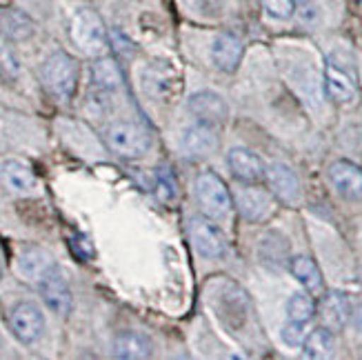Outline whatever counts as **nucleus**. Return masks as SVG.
I'll return each mask as SVG.
<instances>
[{"label":"nucleus","instance_id":"4468645a","mask_svg":"<svg viewBox=\"0 0 362 360\" xmlns=\"http://www.w3.org/2000/svg\"><path fill=\"white\" fill-rule=\"evenodd\" d=\"M40 294H42L45 305L49 307L54 314L67 316L71 311V289H69L67 280L62 278V274L58 269L52 272L40 283Z\"/></svg>","mask_w":362,"mask_h":360},{"label":"nucleus","instance_id":"b1692460","mask_svg":"<svg viewBox=\"0 0 362 360\" xmlns=\"http://www.w3.org/2000/svg\"><path fill=\"white\" fill-rule=\"evenodd\" d=\"M287 316L293 323H303L307 325L313 316H316V303L309 294L305 291H296L291 298L287 301Z\"/></svg>","mask_w":362,"mask_h":360},{"label":"nucleus","instance_id":"20e7f679","mask_svg":"<svg viewBox=\"0 0 362 360\" xmlns=\"http://www.w3.org/2000/svg\"><path fill=\"white\" fill-rule=\"evenodd\" d=\"M71 38L89 56H98L107 50V29L100 16L91 9H81L71 23Z\"/></svg>","mask_w":362,"mask_h":360},{"label":"nucleus","instance_id":"0eeeda50","mask_svg":"<svg viewBox=\"0 0 362 360\" xmlns=\"http://www.w3.org/2000/svg\"><path fill=\"white\" fill-rule=\"evenodd\" d=\"M9 327L16 338L29 345V342L38 340L45 332L42 311L34 303H18L9 311Z\"/></svg>","mask_w":362,"mask_h":360},{"label":"nucleus","instance_id":"6ab92c4d","mask_svg":"<svg viewBox=\"0 0 362 360\" xmlns=\"http://www.w3.org/2000/svg\"><path fill=\"white\" fill-rule=\"evenodd\" d=\"M289 269L296 276V280L300 283L309 294H322L325 291V280H322V272L316 265V260L309 256H296L289 260Z\"/></svg>","mask_w":362,"mask_h":360},{"label":"nucleus","instance_id":"a878e982","mask_svg":"<svg viewBox=\"0 0 362 360\" xmlns=\"http://www.w3.org/2000/svg\"><path fill=\"white\" fill-rule=\"evenodd\" d=\"M156 194H158L160 200L169 202L176 198V180H174V174H169L167 169H160L158 176H156Z\"/></svg>","mask_w":362,"mask_h":360},{"label":"nucleus","instance_id":"f8f14e48","mask_svg":"<svg viewBox=\"0 0 362 360\" xmlns=\"http://www.w3.org/2000/svg\"><path fill=\"white\" fill-rule=\"evenodd\" d=\"M329 180L334 190L347 200L362 198V169L351 161H336L329 167Z\"/></svg>","mask_w":362,"mask_h":360},{"label":"nucleus","instance_id":"39448f33","mask_svg":"<svg viewBox=\"0 0 362 360\" xmlns=\"http://www.w3.org/2000/svg\"><path fill=\"white\" fill-rule=\"evenodd\" d=\"M233 205L245 221L260 223L274 214V194L256 187V182H247V187L235 192Z\"/></svg>","mask_w":362,"mask_h":360},{"label":"nucleus","instance_id":"412c9836","mask_svg":"<svg viewBox=\"0 0 362 360\" xmlns=\"http://www.w3.org/2000/svg\"><path fill=\"white\" fill-rule=\"evenodd\" d=\"M3 178H5L9 190L21 192V194L31 192L36 187V174L23 161H13V158L5 161L3 163Z\"/></svg>","mask_w":362,"mask_h":360},{"label":"nucleus","instance_id":"c85d7f7f","mask_svg":"<svg viewBox=\"0 0 362 360\" xmlns=\"http://www.w3.org/2000/svg\"><path fill=\"white\" fill-rule=\"evenodd\" d=\"M262 7L267 13L272 16V18H278V21L289 18L296 9L293 0H262Z\"/></svg>","mask_w":362,"mask_h":360},{"label":"nucleus","instance_id":"7c9ffc66","mask_svg":"<svg viewBox=\"0 0 362 360\" xmlns=\"http://www.w3.org/2000/svg\"><path fill=\"white\" fill-rule=\"evenodd\" d=\"M351 316H354V325H356V330L362 334V305H360V307H356V309L351 311Z\"/></svg>","mask_w":362,"mask_h":360},{"label":"nucleus","instance_id":"cd10ccee","mask_svg":"<svg viewBox=\"0 0 362 360\" xmlns=\"http://www.w3.org/2000/svg\"><path fill=\"white\" fill-rule=\"evenodd\" d=\"M21 74V67H18V60L16 56L9 52V50H0V78L7 83L16 81Z\"/></svg>","mask_w":362,"mask_h":360},{"label":"nucleus","instance_id":"f03ea898","mask_svg":"<svg viewBox=\"0 0 362 360\" xmlns=\"http://www.w3.org/2000/svg\"><path fill=\"white\" fill-rule=\"evenodd\" d=\"M105 143L122 158H140L151 147V136L136 122H112L105 132Z\"/></svg>","mask_w":362,"mask_h":360},{"label":"nucleus","instance_id":"9d476101","mask_svg":"<svg viewBox=\"0 0 362 360\" xmlns=\"http://www.w3.org/2000/svg\"><path fill=\"white\" fill-rule=\"evenodd\" d=\"M227 165L231 176L240 182H260L267 176V167L260 156L245 147H233L227 153Z\"/></svg>","mask_w":362,"mask_h":360},{"label":"nucleus","instance_id":"a211bd4d","mask_svg":"<svg viewBox=\"0 0 362 360\" xmlns=\"http://www.w3.org/2000/svg\"><path fill=\"white\" fill-rule=\"evenodd\" d=\"M34 21L21 9L13 7H3L0 9V34H3L7 40H27L34 36Z\"/></svg>","mask_w":362,"mask_h":360},{"label":"nucleus","instance_id":"6e6552de","mask_svg":"<svg viewBox=\"0 0 362 360\" xmlns=\"http://www.w3.org/2000/svg\"><path fill=\"white\" fill-rule=\"evenodd\" d=\"M189 112L194 114V118H198V122H207V124H223L227 120V103L223 100V96H218L216 91H196L189 96L187 100Z\"/></svg>","mask_w":362,"mask_h":360},{"label":"nucleus","instance_id":"aec40b11","mask_svg":"<svg viewBox=\"0 0 362 360\" xmlns=\"http://www.w3.org/2000/svg\"><path fill=\"white\" fill-rule=\"evenodd\" d=\"M114 354L122 360H143L151 356V342L143 334L124 332L114 340Z\"/></svg>","mask_w":362,"mask_h":360},{"label":"nucleus","instance_id":"c756f323","mask_svg":"<svg viewBox=\"0 0 362 360\" xmlns=\"http://www.w3.org/2000/svg\"><path fill=\"white\" fill-rule=\"evenodd\" d=\"M305 338H307V334H305V325L303 323L289 320L285 327H282V340H285L289 347H300L305 342Z\"/></svg>","mask_w":362,"mask_h":360},{"label":"nucleus","instance_id":"423d86ee","mask_svg":"<svg viewBox=\"0 0 362 360\" xmlns=\"http://www.w3.org/2000/svg\"><path fill=\"white\" fill-rule=\"evenodd\" d=\"M187 231H189V240H192L194 249L204 256V258H220L225 254V238L223 233L218 231V227H214L207 218L202 216H194L189 218L187 223Z\"/></svg>","mask_w":362,"mask_h":360},{"label":"nucleus","instance_id":"ddd939ff","mask_svg":"<svg viewBox=\"0 0 362 360\" xmlns=\"http://www.w3.org/2000/svg\"><path fill=\"white\" fill-rule=\"evenodd\" d=\"M182 151L192 158H204V156H211L218 149V134L214 129V124L207 122H198L187 127L182 134Z\"/></svg>","mask_w":362,"mask_h":360},{"label":"nucleus","instance_id":"2eb2a0df","mask_svg":"<svg viewBox=\"0 0 362 360\" xmlns=\"http://www.w3.org/2000/svg\"><path fill=\"white\" fill-rule=\"evenodd\" d=\"M320 318H322V325L329 327L332 332L342 330V327L347 325V320L351 318V307H349L347 296L340 291L325 294L320 301Z\"/></svg>","mask_w":362,"mask_h":360},{"label":"nucleus","instance_id":"f257e3e1","mask_svg":"<svg viewBox=\"0 0 362 360\" xmlns=\"http://www.w3.org/2000/svg\"><path fill=\"white\" fill-rule=\"evenodd\" d=\"M40 78L56 100H69L78 87V62L67 52H56L42 62Z\"/></svg>","mask_w":362,"mask_h":360},{"label":"nucleus","instance_id":"f3484780","mask_svg":"<svg viewBox=\"0 0 362 360\" xmlns=\"http://www.w3.org/2000/svg\"><path fill=\"white\" fill-rule=\"evenodd\" d=\"M325 89L327 96L338 105H347L356 98V85L351 76L338 65H334V62H329L325 69Z\"/></svg>","mask_w":362,"mask_h":360},{"label":"nucleus","instance_id":"1a4fd4ad","mask_svg":"<svg viewBox=\"0 0 362 360\" xmlns=\"http://www.w3.org/2000/svg\"><path fill=\"white\" fill-rule=\"evenodd\" d=\"M267 182H269V190L274 198H278L285 205H293L300 198V180H298L296 171L285 165V163H274L267 167Z\"/></svg>","mask_w":362,"mask_h":360},{"label":"nucleus","instance_id":"dca6fc26","mask_svg":"<svg viewBox=\"0 0 362 360\" xmlns=\"http://www.w3.org/2000/svg\"><path fill=\"white\" fill-rule=\"evenodd\" d=\"M211 58H214V65L220 71L233 74L235 69H238L240 58H243V42L235 38L233 34H220L214 40Z\"/></svg>","mask_w":362,"mask_h":360},{"label":"nucleus","instance_id":"393cba45","mask_svg":"<svg viewBox=\"0 0 362 360\" xmlns=\"http://www.w3.org/2000/svg\"><path fill=\"white\" fill-rule=\"evenodd\" d=\"M278 238H280V236H276V233H269L267 238H262L258 252H260V258H262L264 262L280 265L282 260H285V256H287V252H289V247H287V245H282V247L278 249V247H276Z\"/></svg>","mask_w":362,"mask_h":360},{"label":"nucleus","instance_id":"7ed1b4c3","mask_svg":"<svg viewBox=\"0 0 362 360\" xmlns=\"http://www.w3.org/2000/svg\"><path fill=\"white\" fill-rule=\"evenodd\" d=\"M196 198L202 211L209 218H227L233 207L229 187L214 171H202L196 178Z\"/></svg>","mask_w":362,"mask_h":360},{"label":"nucleus","instance_id":"2f4dec72","mask_svg":"<svg viewBox=\"0 0 362 360\" xmlns=\"http://www.w3.org/2000/svg\"><path fill=\"white\" fill-rule=\"evenodd\" d=\"M0 274H3V269H0Z\"/></svg>","mask_w":362,"mask_h":360},{"label":"nucleus","instance_id":"bb28decb","mask_svg":"<svg viewBox=\"0 0 362 360\" xmlns=\"http://www.w3.org/2000/svg\"><path fill=\"white\" fill-rule=\"evenodd\" d=\"M69 249L81 262H87L93 258V245L89 243L87 236H83V233H74V236H69Z\"/></svg>","mask_w":362,"mask_h":360},{"label":"nucleus","instance_id":"4be33fe9","mask_svg":"<svg viewBox=\"0 0 362 360\" xmlns=\"http://www.w3.org/2000/svg\"><path fill=\"white\" fill-rule=\"evenodd\" d=\"M91 81L100 91H116L122 85V71L114 58H98L91 65Z\"/></svg>","mask_w":362,"mask_h":360},{"label":"nucleus","instance_id":"9b49d317","mask_svg":"<svg viewBox=\"0 0 362 360\" xmlns=\"http://www.w3.org/2000/svg\"><path fill=\"white\" fill-rule=\"evenodd\" d=\"M56 262L54 256L42 247H25L21 256H18V272L25 280H31V283H42V280L49 276L52 272H56Z\"/></svg>","mask_w":362,"mask_h":360},{"label":"nucleus","instance_id":"5701e85b","mask_svg":"<svg viewBox=\"0 0 362 360\" xmlns=\"http://www.w3.org/2000/svg\"><path fill=\"white\" fill-rule=\"evenodd\" d=\"M303 352L307 358H316V360L332 358L334 356V332L325 325L318 327V330L309 332L303 342Z\"/></svg>","mask_w":362,"mask_h":360}]
</instances>
